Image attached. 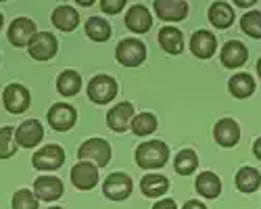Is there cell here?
Instances as JSON below:
<instances>
[{"mask_svg":"<svg viewBox=\"0 0 261 209\" xmlns=\"http://www.w3.org/2000/svg\"><path fill=\"white\" fill-rule=\"evenodd\" d=\"M257 75H259V77H261V59H259V61H257Z\"/></svg>","mask_w":261,"mask_h":209,"instance_id":"obj_40","label":"cell"},{"mask_svg":"<svg viewBox=\"0 0 261 209\" xmlns=\"http://www.w3.org/2000/svg\"><path fill=\"white\" fill-rule=\"evenodd\" d=\"M136 165L142 167V170H157V167H163L169 159V146L163 140H148L138 144V149L134 153Z\"/></svg>","mask_w":261,"mask_h":209,"instance_id":"obj_1","label":"cell"},{"mask_svg":"<svg viewBox=\"0 0 261 209\" xmlns=\"http://www.w3.org/2000/svg\"><path fill=\"white\" fill-rule=\"evenodd\" d=\"M234 184H236L238 191L245 193V195L257 193L259 186H261V172L255 170V167H251V165H245V167H241V170L236 172Z\"/></svg>","mask_w":261,"mask_h":209,"instance_id":"obj_20","label":"cell"},{"mask_svg":"<svg viewBox=\"0 0 261 209\" xmlns=\"http://www.w3.org/2000/svg\"><path fill=\"white\" fill-rule=\"evenodd\" d=\"M134 119V107L132 102H119L107 113V123L113 132H125Z\"/></svg>","mask_w":261,"mask_h":209,"instance_id":"obj_15","label":"cell"},{"mask_svg":"<svg viewBox=\"0 0 261 209\" xmlns=\"http://www.w3.org/2000/svg\"><path fill=\"white\" fill-rule=\"evenodd\" d=\"M228 90L234 98H249L255 92V80L249 73H234L228 82Z\"/></svg>","mask_w":261,"mask_h":209,"instance_id":"obj_26","label":"cell"},{"mask_svg":"<svg viewBox=\"0 0 261 209\" xmlns=\"http://www.w3.org/2000/svg\"><path fill=\"white\" fill-rule=\"evenodd\" d=\"M115 57L123 67H138L146 59V46L138 38H125L117 44Z\"/></svg>","mask_w":261,"mask_h":209,"instance_id":"obj_3","label":"cell"},{"mask_svg":"<svg viewBox=\"0 0 261 209\" xmlns=\"http://www.w3.org/2000/svg\"><path fill=\"white\" fill-rule=\"evenodd\" d=\"M125 25L127 30H132L134 34H146L153 25V17H150L148 9L142 5H134L125 15Z\"/></svg>","mask_w":261,"mask_h":209,"instance_id":"obj_19","label":"cell"},{"mask_svg":"<svg viewBox=\"0 0 261 209\" xmlns=\"http://www.w3.org/2000/svg\"><path fill=\"white\" fill-rule=\"evenodd\" d=\"M48 209H61V207H48Z\"/></svg>","mask_w":261,"mask_h":209,"instance_id":"obj_42","label":"cell"},{"mask_svg":"<svg viewBox=\"0 0 261 209\" xmlns=\"http://www.w3.org/2000/svg\"><path fill=\"white\" fill-rule=\"evenodd\" d=\"M247 59H249V50H247V46L243 44V42L230 40V42H226V44H224V48H222V63H224V67L238 69V67L245 65Z\"/></svg>","mask_w":261,"mask_h":209,"instance_id":"obj_17","label":"cell"},{"mask_svg":"<svg viewBox=\"0 0 261 209\" xmlns=\"http://www.w3.org/2000/svg\"><path fill=\"white\" fill-rule=\"evenodd\" d=\"M75 3H77L80 7H92V5L96 3V0H75Z\"/></svg>","mask_w":261,"mask_h":209,"instance_id":"obj_39","label":"cell"},{"mask_svg":"<svg viewBox=\"0 0 261 209\" xmlns=\"http://www.w3.org/2000/svg\"><path fill=\"white\" fill-rule=\"evenodd\" d=\"M125 3H127V0H100V9L107 15H117L125 7Z\"/></svg>","mask_w":261,"mask_h":209,"instance_id":"obj_34","label":"cell"},{"mask_svg":"<svg viewBox=\"0 0 261 209\" xmlns=\"http://www.w3.org/2000/svg\"><path fill=\"white\" fill-rule=\"evenodd\" d=\"M232 3L236 5V7H241V9H251L257 0H232Z\"/></svg>","mask_w":261,"mask_h":209,"instance_id":"obj_37","label":"cell"},{"mask_svg":"<svg viewBox=\"0 0 261 209\" xmlns=\"http://www.w3.org/2000/svg\"><path fill=\"white\" fill-rule=\"evenodd\" d=\"M48 123L53 125V130L57 132H67L71 130L75 121H77V113L71 104H65V102H55L53 107L48 109V115H46Z\"/></svg>","mask_w":261,"mask_h":209,"instance_id":"obj_8","label":"cell"},{"mask_svg":"<svg viewBox=\"0 0 261 209\" xmlns=\"http://www.w3.org/2000/svg\"><path fill=\"white\" fill-rule=\"evenodd\" d=\"M71 184L77 191H92L98 184V167L90 161H80L71 167Z\"/></svg>","mask_w":261,"mask_h":209,"instance_id":"obj_9","label":"cell"},{"mask_svg":"<svg viewBox=\"0 0 261 209\" xmlns=\"http://www.w3.org/2000/svg\"><path fill=\"white\" fill-rule=\"evenodd\" d=\"M0 3H5V0H0Z\"/></svg>","mask_w":261,"mask_h":209,"instance_id":"obj_43","label":"cell"},{"mask_svg":"<svg viewBox=\"0 0 261 209\" xmlns=\"http://www.w3.org/2000/svg\"><path fill=\"white\" fill-rule=\"evenodd\" d=\"M15 151H17L15 132H13V128L5 125V128H0V159H9V157H13Z\"/></svg>","mask_w":261,"mask_h":209,"instance_id":"obj_32","label":"cell"},{"mask_svg":"<svg viewBox=\"0 0 261 209\" xmlns=\"http://www.w3.org/2000/svg\"><path fill=\"white\" fill-rule=\"evenodd\" d=\"M34 193L40 201H57L63 197L65 186L57 176H40L34 182Z\"/></svg>","mask_w":261,"mask_h":209,"instance_id":"obj_14","label":"cell"},{"mask_svg":"<svg viewBox=\"0 0 261 209\" xmlns=\"http://www.w3.org/2000/svg\"><path fill=\"white\" fill-rule=\"evenodd\" d=\"M82 88V77L77 71L73 69H65L63 73H59L57 77V90L63 94V96H75Z\"/></svg>","mask_w":261,"mask_h":209,"instance_id":"obj_27","label":"cell"},{"mask_svg":"<svg viewBox=\"0 0 261 209\" xmlns=\"http://www.w3.org/2000/svg\"><path fill=\"white\" fill-rule=\"evenodd\" d=\"M28 50L36 61H50L59 50V42L50 32H38L28 44Z\"/></svg>","mask_w":261,"mask_h":209,"instance_id":"obj_7","label":"cell"},{"mask_svg":"<svg viewBox=\"0 0 261 209\" xmlns=\"http://www.w3.org/2000/svg\"><path fill=\"white\" fill-rule=\"evenodd\" d=\"M140 191H142L144 197H150V199L163 197L169 191V180L161 174H148L140 182Z\"/></svg>","mask_w":261,"mask_h":209,"instance_id":"obj_25","label":"cell"},{"mask_svg":"<svg viewBox=\"0 0 261 209\" xmlns=\"http://www.w3.org/2000/svg\"><path fill=\"white\" fill-rule=\"evenodd\" d=\"M190 50H192L194 57H199V59H211L217 50V40L211 32L199 30V32H194L192 38H190Z\"/></svg>","mask_w":261,"mask_h":209,"instance_id":"obj_16","label":"cell"},{"mask_svg":"<svg viewBox=\"0 0 261 209\" xmlns=\"http://www.w3.org/2000/svg\"><path fill=\"white\" fill-rule=\"evenodd\" d=\"M3 100H5V107L9 113H23L25 109H30V90L21 84H9L3 92Z\"/></svg>","mask_w":261,"mask_h":209,"instance_id":"obj_10","label":"cell"},{"mask_svg":"<svg viewBox=\"0 0 261 209\" xmlns=\"http://www.w3.org/2000/svg\"><path fill=\"white\" fill-rule=\"evenodd\" d=\"M86 36L94 42H105L111 38V25L102 17H90L86 21Z\"/></svg>","mask_w":261,"mask_h":209,"instance_id":"obj_29","label":"cell"},{"mask_svg":"<svg viewBox=\"0 0 261 209\" xmlns=\"http://www.w3.org/2000/svg\"><path fill=\"white\" fill-rule=\"evenodd\" d=\"M209 21L217 30H228L234 23V9L224 0H217L209 7Z\"/></svg>","mask_w":261,"mask_h":209,"instance_id":"obj_24","label":"cell"},{"mask_svg":"<svg viewBox=\"0 0 261 209\" xmlns=\"http://www.w3.org/2000/svg\"><path fill=\"white\" fill-rule=\"evenodd\" d=\"M132 188L134 182L127 174L123 172H115V174H109L107 180L102 182V193L107 199L111 201H125L129 195H132Z\"/></svg>","mask_w":261,"mask_h":209,"instance_id":"obj_5","label":"cell"},{"mask_svg":"<svg viewBox=\"0 0 261 209\" xmlns=\"http://www.w3.org/2000/svg\"><path fill=\"white\" fill-rule=\"evenodd\" d=\"M155 13L163 21H182L188 15L184 0H155Z\"/></svg>","mask_w":261,"mask_h":209,"instance_id":"obj_18","label":"cell"},{"mask_svg":"<svg viewBox=\"0 0 261 209\" xmlns=\"http://www.w3.org/2000/svg\"><path fill=\"white\" fill-rule=\"evenodd\" d=\"M129 128H132V132L136 136H148V134H153L157 130V117L153 113H148V111L140 113V115H134Z\"/></svg>","mask_w":261,"mask_h":209,"instance_id":"obj_30","label":"cell"},{"mask_svg":"<svg viewBox=\"0 0 261 209\" xmlns=\"http://www.w3.org/2000/svg\"><path fill=\"white\" fill-rule=\"evenodd\" d=\"M153 209H178V205H176L173 199H161V201H157L153 205Z\"/></svg>","mask_w":261,"mask_h":209,"instance_id":"obj_35","label":"cell"},{"mask_svg":"<svg viewBox=\"0 0 261 209\" xmlns=\"http://www.w3.org/2000/svg\"><path fill=\"white\" fill-rule=\"evenodd\" d=\"M241 30L249 38L259 40L261 38V11H247L241 17Z\"/></svg>","mask_w":261,"mask_h":209,"instance_id":"obj_31","label":"cell"},{"mask_svg":"<svg viewBox=\"0 0 261 209\" xmlns=\"http://www.w3.org/2000/svg\"><path fill=\"white\" fill-rule=\"evenodd\" d=\"M53 19V25L61 32H73L80 23V13L67 5H63V7H57L50 15Z\"/></svg>","mask_w":261,"mask_h":209,"instance_id":"obj_22","label":"cell"},{"mask_svg":"<svg viewBox=\"0 0 261 209\" xmlns=\"http://www.w3.org/2000/svg\"><path fill=\"white\" fill-rule=\"evenodd\" d=\"M65 163V151L59 144H46L32 157V165L40 172H55Z\"/></svg>","mask_w":261,"mask_h":209,"instance_id":"obj_6","label":"cell"},{"mask_svg":"<svg viewBox=\"0 0 261 209\" xmlns=\"http://www.w3.org/2000/svg\"><path fill=\"white\" fill-rule=\"evenodd\" d=\"M253 155H255V157L261 161V136H259V138L253 142Z\"/></svg>","mask_w":261,"mask_h":209,"instance_id":"obj_38","label":"cell"},{"mask_svg":"<svg viewBox=\"0 0 261 209\" xmlns=\"http://www.w3.org/2000/svg\"><path fill=\"white\" fill-rule=\"evenodd\" d=\"M38 34V30H36V23L32 19H28V17H17L13 23H11V28H9V42L13 46H28L30 42H32V38Z\"/></svg>","mask_w":261,"mask_h":209,"instance_id":"obj_13","label":"cell"},{"mask_svg":"<svg viewBox=\"0 0 261 209\" xmlns=\"http://www.w3.org/2000/svg\"><path fill=\"white\" fill-rule=\"evenodd\" d=\"M111 144L105 138H88L86 142H82V146L77 149V159L80 161H90L96 167H105L111 161Z\"/></svg>","mask_w":261,"mask_h":209,"instance_id":"obj_2","label":"cell"},{"mask_svg":"<svg viewBox=\"0 0 261 209\" xmlns=\"http://www.w3.org/2000/svg\"><path fill=\"white\" fill-rule=\"evenodd\" d=\"M213 138L220 146H224V149H232V146H236L238 140H241V125L232 117H222L213 128Z\"/></svg>","mask_w":261,"mask_h":209,"instance_id":"obj_11","label":"cell"},{"mask_svg":"<svg viewBox=\"0 0 261 209\" xmlns=\"http://www.w3.org/2000/svg\"><path fill=\"white\" fill-rule=\"evenodd\" d=\"M173 167H176V172L180 176H190L199 167V155L192 149H182L176 155V159H173Z\"/></svg>","mask_w":261,"mask_h":209,"instance_id":"obj_28","label":"cell"},{"mask_svg":"<svg viewBox=\"0 0 261 209\" xmlns=\"http://www.w3.org/2000/svg\"><path fill=\"white\" fill-rule=\"evenodd\" d=\"M194 186H197V193L205 199H217L222 193V180L215 172H203L194 180Z\"/></svg>","mask_w":261,"mask_h":209,"instance_id":"obj_21","label":"cell"},{"mask_svg":"<svg viewBox=\"0 0 261 209\" xmlns=\"http://www.w3.org/2000/svg\"><path fill=\"white\" fill-rule=\"evenodd\" d=\"M182 209H207V205L205 203H201V201H197V199H190V201H186L184 203V207Z\"/></svg>","mask_w":261,"mask_h":209,"instance_id":"obj_36","label":"cell"},{"mask_svg":"<svg viewBox=\"0 0 261 209\" xmlns=\"http://www.w3.org/2000/svg\"><path fill=\"white\" fill-rule=\"evenodd\" d=\"M159 44L169 55H180L184 50V36H182V32L178 28L165 25L159 32Z\"/></svg>","mask_w":261,"mask_h":209,"instance_id":"obj_23","label":"cell"},{"mask_svg":"<svg viewBox=\"0 0 261 209\" xmlns=\"http://www.w3.org/2000/svg\"><path fill=\"white\" fill-rule=\"evenodd\" d=\"M0 28H3V13H0Z\"/></svg>","mask_w":261,"mask_h":209,"instance_id":"obj_41","label":"cell"},{"mask_svg":"<svg viewBox=\"0 0 261 209\" xmlns=\"http://www.w3.org/2000/svg\"><path fill=\"white\" fill-rule=\"evenodd\" d=\"M88 96L96 104H107L117 96V82L111 75H94L88 84Z\"/></svg>","mask_w":261,"mask_h":209,"instance_id":"obj_4","label":"cell"},{"mask_svg":"<svg viewBox=\"0 0 261 209\" xmlns=\"http://www.w3.org/2000/svg\"><path fill=\"white\" fill-rule=\"evenodd\" d=\"M42 138H44V128L38 119H28L15 130V140L23 149H34L42 142Z\"/></svg>","mask_w":261,"mask_h":209,"instance_id":"obj_12","label":"cell"},{"mask_svg":"<svg viewBox=\"0 0 261 209\" xmlns=\"http://www.w3.org/2000/svg\"><path fill=\"white\" fill-rule=\"evenodd\" d=\"M38 197L34 191H28V188H19V191L13 195V209H38Z\"/></svg>","mask_w":261,"mask_h":209,"instance_id":"obj_33","label":"cell"}]
</instances>
